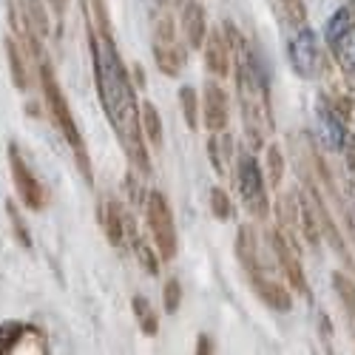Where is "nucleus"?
Masks as SVG:
<instances>
[{
    "label": "nucleus",
    "mask_w": 355,
    "mask_h": 355,
    "mask_svg": "<svg viewBox=\"0 0 355 355\" xmlns=\"http://www.w3.org/2000/svg\"><path fill=\"white\" fill-rule=\"evenodd\" d=\"M145 214H148V227H151V236L157 242L159 259L173 261V256H176V225H173V211H171L165 193H159V191L148 193Z\"/></svg>",
    "instance_id": "obj_4"
},
{
    "label": "nucleus",
    "mask_w": 355,
    "mask_h": 355,
    "mask_svg": "<svg viewBox=\"0 0 355 355\" xmlns=\"http://www.w3.org/2000/svg\"><path fill=\"white\" fill-rule=\"evenodd\" d=\"M287 54H290V63H293L295 74L315 77V71H318V40H315L313 28H302V32L290 40Z\"/></svg>",
    "instance_id": "obj_7"
},
{
    "label": "nucleus",
    "mask_w": 355,
    "mask_h": 355,
    "mask_svg": "<svg viewBox=\"0 0 355 355\" xmlns=\"http://www.w3.org/2000/svg\"><path fill=\"white\" fill-rule=\"evenodd\" d=\"M321 116H324V125H327V137H330V145L341 148V139H344V131H341V125L333 120V116H330L327 111H321Z\"/></svg>",
    "instance_id": "obj_28"
},
{
    "label": "nucleus",
    "mask_w": 355,
    "mask_h": 355,
    "mask_svg": "<svg viewBox=\"0 0 355 355\" xmlns=\"http://www.w3.org/2000/svg\"><path fill=\"white\" fill-rule=\"evenodd\" d=\"M236 85H239V103L245 123L256 142L264 139V134L273 131V116H270V100H268V83H264L256 57H242L239 69H236Z\"/></svg>",
    "instance_id": "obj_2"
},
{
    "label": "nucleus",
    "mask_w": 355,
    "mask_h": 355,
    "mask_svg": "<svg viewBox=\"0 0 355 355\" xmlns=\"http://www.w3.org/2000/svg\"><path fill=\"white\" fill-rule=\"evenodd\" d=\"M211 211L222 222L233 216V205H230V199H227V193L222 188H211Z\"/></svg>",
    "instance_id": "obj_22"
},
{
    "label": "nucleus",
    "mask_w": 355,
    "mask_h": 355,
    "mask_svg": "<svg viewBox=\"0 0 355 355\" xmlns=\"http://www.w3.org/2000/svg\"><path fill=\"white\" fill-rule=\"evenodd\" d=\"M268 165H270V182L279 185V182H282V176H284V168H282V151H279L276 145L268 151Z\"/></svg>",
    "instance_id": "obj_27"
},
{
    "label": "nucleus",
    "mask_w": 355,
    "mask_h": 355,
    "mask_svg": "<svg viewBox=\"0 0 355 355\" xmlns=\"http://www.w3.org/2000/svg\"><path fill=\"white\" fill-rule=\"evenodd\" d=\"M333 284H336V293H338V299L344 302V307L355 315V284L344 273H333Z\"/></svg>",
    "instance_id": "obj_21"
},
{
    "label": "nucleus",
    "mask_w": 355,
    "mask_h": 355,
    "mask_svg": "<svg viewBox=\"0 0 355 355\" xmlns=\"http://www.w3.org/2000/svg\"><path fill=\"white\" fill-rule=\"evenodd\" d=\"M333 46H336V54H338V63L347 71H355V26L349 28L347 35H341Z\"/></svg>",
    "instance_id": "obj_20"
},
{
    "label": "nucleus",
    "mask_w": 355,
    "mask_h": 355,
    "mask_svg": "<svg viewBox=\"0 0 355 355\" xmlns=\"http://www.w3.org/2000/svg\"><path fill=\"white\" fill-rule=\"evenodd\" d=\"M92 54H94L97 92H100L108 123L116 131V137H120V145L125 157L134 162V168L139 173H151V159L145 154V137L139 128V108L131 88V77L125 71V63L120 51H116L108 28L92 32Z\"/></svg>",
    "instance_id": "obj_1"
},
{
    "label": "nucleus",
    "mask_w": 355,
    "mask_h": 355,
    "mask_svg": "<svg viewBox=\"0 0 355 355\" xmlns=\"http://www.w3.org/2000/svg\"><path fill=\"white\" fill-rule=\"evenodd\" d=\"M23 330H26L23 324H15V321L3 324V327H0V352L15 349V341L20 338V333H23Z\"/></svg>",
    "instance_id": "obj_24"
},
{
    "label": "nucleus",
    "mask_w": 355,
    "mask_h": 355,
    "mask_svg": "<svg viewBox=\"0 0 355 355\" xmlns=\"http://www.w3.org/2000/svg\"><path fill=\"white\" fill-rule=\"evenodd\" d=\"M250 279H253L256 295H259V299H261L264 304H268V307H273V310H279V313H287V310L293 307L290 290H287L284 284H279V282H270V279H261L259 273H250Z\"/></svg>",
    "instance_id": "obj_12"
},
{
    "label": "nucleus",
    "mask_w": 355,
    "mask_h": 355,
    "mask_svg": "<svg viewBox=\"0 0 355 355\" xmlns=\"http://www.w3.org/2000/svg\"><path fill=\"white\" fill-rule=\"evenodd\" d=\"M273 9L279 12L282 20L293 23V26H304L307 20V6H304V0H270Z\"/></svg>",
    "instance_id": "obj_18"
},
{
    "label": "nucleus",
    "mask_w": 355,
    "mask_h": 355,
    "mask_svg": "<svg viewBox=\"0 0 355 355\" xmlns=\"http://www.w3.org/2000/svg\"><path fill=\"white\" fill-rule=\"evenodd\" d=\"M40 83H43V94H46V105H49L51 120H54L57 128H60V134L66 137V142L71 145V151H74V157H77V165H80V171H83V176H85V182L92 185L94 176H92V162H88V154H85L83 134H80V128H77V123H74V114H71V108H69V100H66L63 88H60V83H57V77H54V71H51L49 63L40 66Z\"/></svg>",
    "instance_id": "obj_3"
},
{
    "label": "nucleus",
    "mask_w": 355,
    "mask_h": 355,
    "mask_svg": "<svg viewBox=\"0 0 355 355\" xmlns=\"http://www.w3.org/2000/svg\"><path fill=\"white\" fill-rule=\"evenodd\" d=\"M180 23H182L185 43H188L191 49H199V46L205 43V35H208V23H205V9H202L199 0H182Z\"/></svg>",
    "instance_id": "obj_9"
},
{
    "label": "nucleus",
    "mask_w": 355,
    "mask_h": 355,
    "mask_svg": "<svg viewBox=\"0 0 355 355\" xmlns=\"http://www.w3.org/2000/svg\"><path fill=\"white\" fill-rule=\"evenodd\" d=\"M202 114H205V125H208V131L222 134V131L227 128L230 105H227V94L222 92V85H216V83H208V85H205Z\"/></svg>",
    "instance_id": "obj_8"
},
{
    "label": "nucleus",
    "mask_w": 355,
    "mask_h": 355,
    "mask_svg": "<svg viewBox=\"0 0 355 355\" xmlns=\"http://www.w3.org/2000/svg\"><path fill=\"white\" fill-rule=\"evenodd\" d=\"M273 250L279 256V264H282V270L287 273V282L299 290L302 295H310V287H307V279H304V268H302V261L299 256L293 253V248L282 239V236H273Z\"/></svg>",
    "instance_id": "obj_10"
},
{
    "label": "nucleus",
    "mask_w": 355,
    "mask_h": 355,
    "mask_svg": "<svg viewBox=\"0 0 355 355\" xmlns=\"http://www.w3.org/2000/svg\"><path fill=\"white\" fill-rule=\"evenodd\" d=\"M105 233H108V239L111 245H123L125 239V233H131V216L120 208V202H108V208H105Z\"/></svg>",
    "instance_id": "obj_13"
},
{
    "label": "nucleus",
    "mask_w": 355,
    "mask_h": 355,
    "mask_svg": "<svg viewBox=\"0 0 355 355\" xmlns=\"http://www.w3.org/2000/svg\"><path fill=\"white\" fill-rule=\"evenodd\" d=\"M51 6H54L57 12H63V9H66V0H51Z\"/></svg>",
    "instance_id": "obj_30"
},
{
    "label": "nucleus",
    "mask_w": 355,
    "mask_h": 355,
    "mask_svg": "<svg viewBox=\"0 0 355 355\" xmlns=\"http://www.w3.org/2000/svg\"><path fill=\"white\" fill-rule=\"evenodd\" d=\"M352 26H355V9H352V6H344V9H338V12L333 15V20L327 23V28H324V35H327L330 46H333V43H336L341 35H347Z\"/></svg>",
    "instance_id": "obj_17"
},
{
    "label": "nucleus",
    "mask_w": 355,
    "mask_h": 355,
    "mask_svg": "<svg viewBox=\"0 0 355 355\" xmlns=\"http://www.w3.org/2000/svg\"><path fill=\"white\" fill-rule=\"evenodd\" d=\"M162 304H165V310H168L171 315L180 310V304H182V287H180V282H176V279H168V282H165Z\"/></svg>",
    "instance_id": "obj_23"
},
{
    "label": "nucleus",
    "mask_w": 355,
    "mask_h": 355,
    "mask_svg": "<svg viewBox=\"0 0 355 355\" xmlns=\"http://www.w3.org/2000/svg\"><path fill=\"white\" fill-rule=\"evenodd\" d=\"M9 168H12L15 191L23 199V205H26V208H32V211H43L46 208V191H43L40 180L35 176V171L28 168L26 159L20 157L17 145H9Z\"/></svg>",
    "instance_id": "obj_6"
},
{
    "label": "nucleus",
    "mask_w": 355,
    "mask_h": 355,
    "mask_svg": "<svg viewBox=\"0 0 355 355\" xmlns=\"http://www.w3.org/2000/svg\"><path fill=\"white\" fill-rule=\"evenodd\" d=\"M9 216H12V225H15V230H17V233H20V242H23V245H26V248H28V245H32V239H28V233H26V230H23V219H20V216H17V211H15V208H12V205H9Z\"/></svg>",
    "instance_id": "obj_29"
},
{
    "label": "nucleus",
    "mask_w": 355,
    "mask_h": 355,
    "mask_svg": "<svg viewBox=\"0 0 355 355\" xmlns=\"http://www.w3.org/2000/svg\"><path fill=\"white\" fill-rule=\"evenodd\" d=\"M139 128H142V137L154 148H162V116L154 103L139 105Z\"/></svg>",
    "instance_id": "obj_14"
},
{
    "label": "nucleus",
    "mask_w": 355,
    "mask_h": 355,
    "mask_svg": "<svg viewBox=\"0 0 355 355\" xmlns=\"http://www.w3.org/2000/svg\"><path fill=\"white\" fill-rule=\"evenodd\" d=\"M6 51H9V60H12V77H15V83H17V88H26V74H23V60H20V51H17V46L9 40L6 43Z\"/></svg>",
    "instance_id": "obj_25"
},
{
    "label": "nucleus",
    "mask_w": 355,
    "mask_h": 355,
    "mask_svg": "<svg viewBox=\"0 0 355 355\" xmlns=\"http://www.w3.org/2000/svg\"><path fill=\"white\" fill-rule=\"evenodd\" d=\"M202 46H205V60H208V69L214 74L225 77L227 69H230V43L225 40V35L216 28V32L205 35V43Z\"/></svg>",
    "instance_id": "obj_11"
},
{
    "label": "nucleus",
    "mask_w": 355,
    "mask_h": 355,
    "mask_svg": "<svg viewBox=\"0 0 355 355\" xmlns=\"http://www.w3.org/2000/svg\"><path fill=\"white\" fill-rule=\"evenodd\" d=\"M236 188L242 193L245 208L256 216L264 219L268 216V191H264V176L261 168L253 157H242L239 165H236Z\"/></svg>",
    "instance_id": "obj_5"
},
{
    "label": "nucleus",
    "mask_w": 355,
    "mask_h": 355,
    "mask_svg": "<svg viewBox=\"0 0 355 355\" xmlns=\"http://www.w3.org/2000/svg\"><path fill=\"white\" fill-rule=\"evenodd\" d=\"M134 250H137V256H139V261H142V268L151 273V276H157V273H159V259H157L151 250H148V245H139V242H137Z\"/></svg>",
    "instance_id": "obj_26"
},
{
    "label": "nucleus",
    "mask_w": 355,
    "mask_h": 355,
    "mask_svg": "<svg viewBox=\"0 0 355 355\" xmlns=\"http://www.w3.org/2000/svg\"><path fill=\"white\" fill-rule=\"evenodd\" d=\"M134 315H137V324L145 336H157L159 333V315L157 310L151 307V302L145 295H134Z\"/></svg>",
    "instance_id": "obj_16"
},
{
    "label": "nucleus",
    "mask_w": 355,
    "mask_h": 355,
    "mask_svg": "<svg viewBox=\"0 0 355 355\" xmlns=\"http://www.w3.org/2000/svg\"><path fill=\"white\" fill-rule=\"evenodd\" d=\"M180 103H182L185 125L191 131H196V125H199V97H196V88L193 85H182L180 88Z\"/></svg>",
    "instance_id": "obj_19"
},
{
    "label": "nucleus",
    "mask_w": 355,
    "mask_h": 355,
    "mask_svg": "<svg viewBox=\"0 0 355 355\" xmlns=\"http://www.w3.org/2000/svg\"><path fill=\"white\" fill-rule=\"evenodd\" d=\"M256 253H259V245L253 239V230L250 227H242L239 236H236V256H239V261L245 264L248 273H256V268H259Z\"/></svg>",
    "instance_id": "obj_15"
}]
</instances>
